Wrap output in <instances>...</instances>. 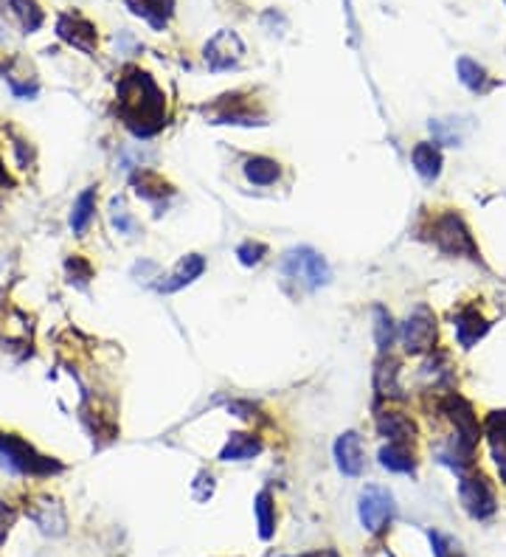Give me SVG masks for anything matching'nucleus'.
<instances>
[{"label":"nucleus","instance_id":"c85d7f7f","mask_svg":"<svg viewBox=\"0 0 506 557\" xmlns=\"http://www.w3.org/2000/svg\"><path fill=\"white\" fill-rule=\"evenodd\" d=\"M318 557H340L338 552H327V554H318Z\"/></svg>","mask_w":506,"mask_h":557},{"label":"nucleus","instance_id":"aec40b11","mask_svg":"<svg viewBox=\"0 0 506 557\" xmlns=\"http://www.w3.org/2000/svg\"><path fill=\"white\" fill-rule=\"evenodd\" d=\"M126 6L135 14H141L147 23H152L155 29H164L172 14V0H126Z\"/></svg>","mask_w":506,"mask_h":557},{"label":"nucleus","instance_id":"5701e85b","mask_svg":"<svg viewBox=\"0 0 506 557\" xmlns=\"http://www.w3.org/2000/svg\"><path fill=\"white\" fill-rule=\"evenodd\" d=\"M9 4L14 6V17L20 20L23 31L31 34V31H37L43 26V12L34 6V0H9Z\"/></svg>","mask_w":506,"mask_h":557},{"label":"nucleus","instance_id":"f3484780","mask_svg":"<svg viewBox=\"0 0 506 557\" xmlns=\"http://www.w3.org/2000/svg\"><path fill=\"white\" fill-rule=\"evenodd\" d=\"M380 464L391 473H413L417 467V459H413L411 445H400V442H388L383 451H380Z\"/></svg>","mask_w":506,"mask_h":557},{"label":"nucleus","instance_id":"20e7f679","mask_svg":"<svg viewBox=\"0 0 506 557\" xmlns=\"http://www.w3.org/2000/svg\"><path fill=\"white\" fill-rule=\"evenodd\" d=\"M394 496L380 487V484H369V487H363V493H360V501H357V518L360 524H363L366 532H380L388 527V520L394 518Z\"/></svg>","mask_w":506,"mask_h":557},{"label":"nucleus","instance_id":"423d86ee","mask_svg":"<svg viewBox=\"0 0 506 557\" xmlns=\"http://www.w3.org/2000/svg\"><path fill=\"white\" fill-rule=\"evenodd\" d=\"M433 340H437V315L420 304L408 313L403 324V347L408 355H420L433 347Z\"/></svg>","mask_w":506,"mask_h":557},{"label":"nucleus","instance_id":"4be33fe9","mask_svg":"<svg viewBox=\"0 0 506 557\" xmlns=\"http://www.w3.org/2000/svg\"><path fill=\"white\" fill-rule=\"evenodd\" d=\"M133 186H135V192L143 197V201H160V197L172 192V189L164 184V177L155 175V172H141V175H135Z\"/></svg>","mask_w":506,"mask_h":557},{"label":"nucleus","instance_id":"dca6fc26","mask_svg":"<svg viewBox=\"0 0 506 557\" xmlns=\"http://www.w3.org/2000/svg\"><path fill=\"white\" fill-rule=\"evenodd\" d=\"M262 454V439L253 434H231L220 451V462H245Z\"/></svg>","mask_w":506,"mask_h":557},{"label":"nucleus","instance_id":"f03ea898","mask_svg":"<svg viewBox=\"0 0 506 557\" xmlns=\"http://www.w3.org/2000/svg\"><path fill=\"white\" fill-rule=\"evenodd\" d=\"M282 274L290 282L306 287V291H318V287L330 284V279H332L327 259H323L318 250L306 248V245L287 250V257L282 259Z\"/></svg>","mask_w":506,"mask_h":557},{"label":"nucleus","instance_id":"a878e982","mask_svg":"<svg viewBox=\"0 0 506 557\" xmlns=\"http://www.w3.org/2000/svg\"><path fill=\"white\" fill-rule=\"evenodd\" d=\"M237 257H240V262L242 265H259L265 257H267V245H262V242H242L240 245V250H237Z\"/></svg>","mask_w":506,"mask_h":557},{"label":"nucleus","instance_id":"ddd939ff","mask_svg":"<svg viewBox=\"0 0 506 557\" xmlns=\"http://www.w3.org/2000/svg\"><path fill=\"white\" fill-rule=\"evenodd\" d=\"M245 177L253 184V186H276L279 184V177H282V164L273 158H267V155H250L245 160Z\"/></svg>","mask_w":506,"mask_h":557},{"label":"nucleus","instance_id":"f8f14e48","mask_svg":"<svg viewBox=\"0 0 506 557\" xmlns=\"http://www.w3.org/2000/svg\"><path fill=\"white\" fill-rule=\"evenodd\" d=\"M377 430H380V437H386L388 442H400V445H411L413 437H417V425H413V420L405 417L403 411H386V414H380Z\"/></svg>","mask_w":506,"mask_h":557},{"label":"nucleus","instance_id":"4468645a","mask_svg":"<svg viewBox=\"0 0 506 557\" xmlns=\"http://www.w3.org/2000/svg\"><path fill=\"white\" fill-rule=\"evenodd\" d=\"M411 160H413V169L420 172L422 181H437L439 172H442V152L437 143H430V141H422L413 147L411 152Z\"/></svg>","mask_w":506,"mask_h":557},{"label":"nucleus","instance_id":"bb28decb","mask_svg":"<svg viewBox=\"0 0 506 557\" xmlns=\"http://www.w3.org/2000/svg\"><path fill=\"white\" fill-rule=\"evenodd\" d=\"M113 225L118 228V233H133L135 231V220L130 217V211L121 201H113Z\"/></svg>","mask_w":506,"mask_h":557},{"label":"nucleus","instance_id":"f257e3e1","mask_svg":"<svg viewBox=\"0 0 506 557\" xmlns=\"http://www.w3.org/2000/svg\"><path fill=\"white\" fill-rule=\"evenodd\" d=\"M118 116L126 130L138 138H150L167 124V99L158 82L141 68H130L118 82Z\"/></svg>","mask_w":506,"mask_h":557},{"label":"nucleus","instance_id":"cd10ccee","mask_svg":"<svg viewBox=\"0 0 506 557\" xmlns=\"http://www.w3.org/2000/svg\"><path fill=\"white\" fill-rule=\"evenodd\" d=\"M14 518H17V512L6 504V501H0V532H6L14 524Z\"/></svg>","mask_w":506,"mask_h":557},{"label":"nucleus","instance_id":"412c9836","mask_svg":"<svg viewBox=\"0 0 506 557\" xmlns=\"http://www.w3.org/2000/svg\"><path fill=\"white\" fill-rule=\"evenodd\" d=\"M486 321L478 315V310H464V313H459L456 315V335H459V340H461V347H473L476 340L486 332Z\"/></svg>","mask_w":506,"mask_h":557},{"label":"nucleus","instance_id":"6ab92c4d","mask_svg":"<svg viewBox=\"0 0 506 557\" xmlns=\"http://www.w3.org/2000/svg\"><path fill=\"white\" fill-rule=\"evenodd\" d=\"M253 515H257L259 537L262 541H270V537L276 535V504H273V496L267 490H262L257 501H253Z\"/></svg>","mask_w":506,"mask_h":557},{"label":"nucleus","instance_id":"7ed1b4c3","mask_svg":"<svg viewBox=\"0 0 506 557\" xmlns=\"http://www.w3.org/2000/svg\"><path fill=\"white\" fill-rule=\"evenodd\" d=\"M0 462L14 473H31V476H48L60 471V464L53 459L40 456L26 439L4 434V430H0Z\"/></svg>","mask_w":506,"mask_h":557},{"label":"nucleus","instance_id":"1a4fd4ad","mask_svg":"<svg viewBox=\"0 0 506 557\" xmlns=\"http://www.w3.org/2000/svg\"><path fill=\"white\" fill-rule=\"evenodd\" d=\"M335 464L343 476L357 479L366 471V454H363V437L357 430H347L335 439Z\"/></svg>","mask_w":506,"mask_h":557},{"label":"nucleus","instance_id":"9d476101","mask_svg":"<svg viewBox=\"0 0 506 557\" xmlns=\"http://www.w3.org/2000/svg\"><path fill=\"white\" fill-rule=\"evenodd\" d=\"M29 518L40 527L43 535L60 537V535L68 532V515H65L62 504H60V501L48 498V496L34 501V507L29 510Z\"/></svg>","mask_w":506,"mask_h":557},{"label":"nucleus","instance_id":"2eb2a0df","mask_svg":"<svg viewBox=\"0 0 506 557\" xmlns=\"http://www.w3.org/2000/svg\"><path fill=\"white\" fill-rule=\"evenodd\" d=\"M486 437H490L495 464L506 484V411H493V414L486 417Z\"/></svg>","mask_w":506,"mask_h":557},{"label":"nucleus","instance_id":"39448f33","mask_svg":"<svg viewBox=\"0 0 506 557\" xmlns=\"http://www.w3.org/2000/svg\"><path fill=\"white\" fill-rule=\"evenodd\" d=\"M430 231H433V240H437V245L445 250V254H456V257H461V254L476 257L478 254L473 237H469V228L464 225V220L456 211L439 214V217L433 220Z\"/></svg>","mask_w":506,"mask_h":557},{"label":"nucleus","instance_id":"b1692460","mask_svg":"<svg viewBox=\"0 0 506 557\" xmlns=\"http://www.w3.org/2000/svg\"><path fill=\"white\" fill-rule=\"evenodd\" d=\"M374 340L380 352L391 349L394 344V321L386 307H374Z\"/></svg>","mask_w":506,"mask_h":557},{"label":"nucleus","instance_id":"393cba45","mask_svg":"<svg viewBox=\"0 0 506 557\" xmlns=\"http://www.w3.org/2000/svg\"><path fill=\"white\" fill-rule=\"evenodd\" d=\"M459 74H461V82L469 87V91H481L484 87V79H486V74H484V68L476 62V60H469V57H461L459 60Z\"/></svg>","mask_w":506,"mask_h":557},{"label":"nucleus","instance_id":"6e6552de","mask_svg":"<svg viewBox=\"0 0 506 557\" xmlns=\"http://www.w3.org/2000/svg\"><path fill=\"white\" fill-rule=\"evenodd\" d=\"M459 496L464 510L473 518H490L495 512V487L486 476H464L459 484Z\"/></svg>","mask_w":506,"mask_h":557},{"label":"nucleus","instance_id":"a211bd4d","mask_svg":"<svg viewBox=\"0 0 506 557\" xmlns=\"http://www.w3.org/2000/svg\"><path fill=\"white\" fill-rule=\"evenodd\" d=\"M96 217V186H87L77 201L74 209H70V231L74 233H85L87 225Z\"/></svg>","mask_w":506,"mask_h":557},{"label":"nucleus","instance_id":"0eeeda50","mask_svg":"<svg viewBox=\"0 0 506 557\" xmlns=\"http://www.w3.org/2000/svg\"><path fill=\"white\" fill-rule=\"evenodd\" d=\"M242 57H245V45H242V40L237 37V34L228 31V29L216 31L214 37L206 43V48H203V60H206V65L211 70L237 68Z\"/></svg>","mask_w":506,"mask_h":557},{"label":"nucleus","instance_id":"9b49d317","mask_svg":"<svg viewBox=\"0 0 506 557\" xmlns=\"http://www.w3.org/2000/svg\"><path fill=\"white\" fill-rule=\"evenodd\" d=\"M203 271H206V257H200V254H189V257L180 259V262L172 267V271L164 276V282L158 284V291H160V293H177V291H184L186 284H192L194 279H200Z\"/></svg>","mask_w":506,"mask_h":557}]
</instances>
